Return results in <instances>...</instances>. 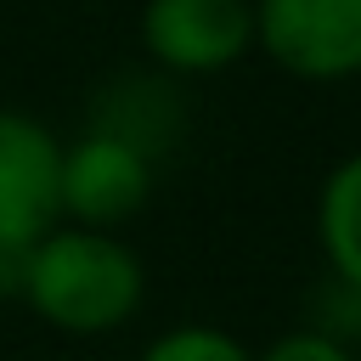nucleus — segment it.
<instances>
[{
  "mask_svg": "<svg viewBox=\"0 0 361 361\" xmlns=\"http://www.w3.org/2000/svg\"><path fill=\"white\" fill-rule=\"evenodd\" d=\"M135 361H254V350L214 322H180V327L152 333Z\"/></svg>",
  "mask_w": 361,
  "mask_h": 361,
  "instance_id": "nucleus-8",
  "label": "nucleus"
},
{
  "mask_svg": "<svg viewBox=\"0 0 361 361\" xmlns=\"http://www.w3.org/2000/svg\"><path fill=\"white\" fill-rule=\"evenodd\" d=\"M56 164H62V135L23 107H0V243L28 248L62 220Z\"/></svg>",
  "mask_w": 361,
  "mask_h": 361,
  "instance_id": "nucleus-5",
  "label": "nucleus"
},
{
  "mask_svg": "<svg viewBox=\"0 0 361 361\" xmlns=\"http://www.w3.org/2000/svg\"><path fill=\"white\" fill-rule=\"evenodd\" d=\"M152 169L158 158H147L135 141L107 135V130H85L73 141H62V164H56V214L68 226H96V231H118L124 220H135L152 197Z\"/></svg>",
  "mask_w": 361,
  "mask_h": 361,
  "instance_id": "nucleus-3",
  "label": "nucleus"
},
{
  "mask_svg": "<svg viewBox=\"0 0 361 361\" xmlns=\"http://www.w3.org/2000/svg\"><path fill=\"white\" fill-rule=\"evenodd\" d=\"M23 259H28L23 243H0V299H17L23 293Z\"/></svg>",
  "mask_w": 361,
  "mask_h": 361,
  "instance_id": "nucleus-10",
  "label": "nucleus"
},
{
  "mask_svg": "<svg viewBox=\"0 0 361 361\" xmlns=\"http://www.w3.org/2000/svg\"><path fill=\"white\" fill-rule=\"evenodd\" d=\"M316 243L333 282L361 299V147L344 152L316 192Z\"/></svg>",
  "mask_w": 361,
  "mask_h": 361,
  "instance_id": "nucleus-6",
  "label": "nucleus"
},
{
  "mask_svg": "<svg viewBox=\"0 0 361 361\" xmlns=\"http://www.w3.org/2000/svg\"><path fill=\"white\" fill-rule=\"evenodd\" d=\"M344 344H350V355H355V361H361V322H355V327H350V338H344Z\"/></svg>",
  "mask_w": 361,
  "mask_h": 361,
  "instance_id": "nucleus-11",
  "label": "nucleus"
},
{
  "mask_svg": "<svg viewBox=\"0 0 361 361\" xmlns=\"http://www.w3.org/2000/svg\"><path fill=\"white\" fill-rule=\"evenodd\" d=\"M141 299H147V265L135 243H124L118 231L56 220L45 237L28 243L17 305H28L45 327L68 338H107L135 322Z\"/></svg>",
  "mask_w": 361,
  "mask_h": 361,
  "instance_id": "nucleus-1",
  "label": "nucleus"
},
{
  "mask_svg": "<svg viewBox=\"0 0 361 361\" xmlns=\"http://www.w3.org/2000/svg\"><path fill=\"white\" fill-rule=\"evenodd\" d=\"M254 51L288 79L344 85L361 73V0H254Z\"/></svg>",
  "mask_w": 361,
  "mask_h": 361,
  "instance_id": "nucleus-2",
  "label": "nucleus"
},
{
  "mask_svg": "<svg viewBox=\"0 0 361 361\" xmlns=\"http://www.w3.org/2000/svg\"><path fill=\"white\" fill-rule=\"evenodd\" d=\"M96 130L124 135V141H135L147 158H158L164 135L175 130V102H169V85H164V79H118V85L102 96Z\"/></svg>",
  "mask_w": 361,
  "mask_h": 361,
  "instance_id": "nucleus-7",
  "label": "nucleus"
},
{
  "mask_svg": "<svg viewBox=\"0 0 361 361\" xmlns=\"http://www.w3.org/2000/svg\"><path fill=\"white\" fill-rule=\"evenodd\" d=\"M141 51L164 79H209L254 51V0H147Z\"/></svg>",
  "mask_w": 361,
  "mask_h": 361,
  "instance_id": "nucleus-4",
  "label": "nucleus"
},
{
  "mask_svg": "<svg viewBox=\"0 0 361 361\" xmlns=\"http://www.w3.org/2000/svg\"><path fill=\"white\" fill-rule=\"evenodd\" d=\"M254 361H355L350 344L338 333H322L316 322L310 327H293V333H276L265 350H254Z\"/></svg>",
  "mask_w": 361,
  "mask_h": 361,
  "instance_id": "nucleus-9",
  "label": "nucleus"
}]
</instances>
